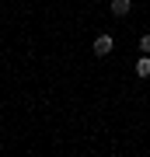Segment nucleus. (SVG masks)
Instances as JSON below:
<instances>
[{
    "label": "nucleus",
    "instance_id": "f257e3e1",
    "mask_svg": "<svg viewBox=\"0 0 150 157\" xmlns=\"http://www.w3.org/2000/svg\"><path fill=\"white\" fill-rule=\"evenodd\" d=\"M112 49H115V39H112L108 32H101L98 39H94V56H98V59H105V56H108Z\"/></svg>",
    "mask_w": 150,
    "mask_h": 157
},
{
    "label": "nucleus",
    "instance_id": "f03ea898",
    "mask_svg": "<svg viewBox=\"0 0 150 157\" xmlns=\"http://www.w3.org/2000/svg\"><path fill=\"white\" fill-rule=\"evenodd\" d=\"M129 11H133V0H112V14L115 17H126Z\"/></svg>",
    "mask_w": 150,
    "mask_h": 157
},
{
    "label": "nucleus",
    "instance_id": "7ed1b4c3",
    "mask_svg": "<svg viewBox=\"0 0 150 157\" xmlns=\"http://www.w3.org/2000/svg\"><path fill=\"white\" fill-rule=\"evenodd\" d=\"M136 77H150V52H143L136 59Z\"/></svg>",
    "mask_w": 150,
    "mask_h": 157
},
{
    "label": "nucleus",
    "instance_id": "20e7f679",
    "mask_svg": "<svg viewBox=\"0 0 150 157\" xmlns=\"http://www.w3.org/2000/svg\"><path fill=\"white\" fill-rule=\"evenodd\" d=\"M140 52H150V32L140 35Z\"/></svg>",
    "mask_w": 150,
    "mask_h": 157
}]
</instances>
